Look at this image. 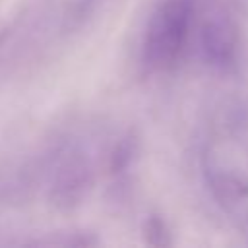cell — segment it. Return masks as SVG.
<instances>
[{
    "label": "cell",
    "mask_w": 248,
    "mask_h": 248,
    "mask_svg": "<svg viewBox=\"0 0 248 248\" xmlns=\"http://www.w3.org/2000/svg\"><path fill=\"white\" fill-rule=\"evenodd\" d=\"M141 236L143 242L153 248H167L172 244V234L167 225V221L159 215H151L141 225Z\"/></svg>",
    "instance_id": "8992f818"
},
{
    "label": "cell",
    "mask_w": 248,
    "mask_h": 248,
    "mask_svg": "<svg viewBox=\"0 0 248 248\" xmlns=\"http://www.w3.org/2000/svg\"><path fill=\"white\" fill-rule=\"evenodd\" d=\"M209 186H211L213 196L223 205H234L242 198L248 196V188L244 186V182H240L236 176L227 174V172H211Z\"/></svg>",
    "instance_id": "5b68a950"
},
{
    "label": "cell",
    "mask_w": 248,
    "mask_h": 248,
    "mask_svg": "<svg viewBox=\"0 0 248 248\" xmlns=\"http://www.w3.org/2000/svg\"><path fill=\"white\" fill-rule=\"evenodd\" d=\"M91 186L93 170L87 157L83 153H72L56 170L48 200L58 211H72L87 198Z\"/></svg>",
    "instance_id": "7a4b0ae2"
},
{
    "label": "cell",
    "mask_w": 248,
    "mask_h": 248,
    "mask_svg": "<svg viewBox=\"0 0 248 248\" xmlns=\"http://www.w3.org/2000/svg\"><path fill=\"white\" fill-rule=\"evenodd\" d=\"M192 0H165L153 14L145 43L143 62L151 70L167 68L176 62L190 27Z\"/></svg>",
    "instance_id": "6da1fadb"
},
{
    "label": "cell",
    "mask_w": 248,
    "mask_h": 248,
    "mask_svg": "<svg viewBox=\"0 0 248 248\" xmlns=\"http://www.w3.org/2000/svg\"><path fill=\"white\" fill-rule=\"evenodd\" d=\"M140 147H141V138L138 134L136 128H130L126 134H122V138L114 143L112 151H110V157H108V169L112 172H122L126 170L136 159H138V153H140Z\"/></svg>",
    "instance_id": "277c9868"
},
{
    "label": "cell",
    "mask_w": 248,
    "mask_h": 248,
    "mask_svg": "<svg viewBox=\"0 0 248 248\" xmlns=\"http://www.w3.org/2000/svg\"><path fill=\"white\" fill-rule=\"evenodd\" d=\"M202 54L215 68H229L236 56V35L231 23L223 19H205L200 29Z\"/></svg>",
    "instance_id": "3957f363"
}]
</instances>
